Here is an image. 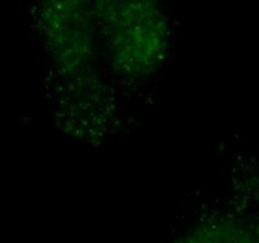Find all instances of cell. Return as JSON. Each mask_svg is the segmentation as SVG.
Returning <instances> with one entry per match:
<instances>
[{"mask_svg":"<svg viewBox=\"0 0 259 243\" xmlns=\"http://www.w3.org/2000/svg\"><path fill=\"white\" fill-rule=\"evenodd\" d=\"M34 20L46 52L61 78L71 85L90 81L100 50L93 4L43 3L35 10Z\"/></svg>","mask_w":259,"mask_h":243,"instance_id":"cell-2","label":"cell"},{"mask_svg":"<svg viewBox=\"0 0 259 243\" xmlns=\"http://www.w3.org/2000/svg\"><path fill=\"white\" fill-rule=\"evenodd\" d=\"M179 243H259V222L234 214L214 215L190 228Z\"/></svg>","mask_w":259,"mask_h":243,"instance_id":"cell-3","label":"cell"},{"mask_svg":"<svg viewBox=\"0 0 259 243\" xmlns=\"http://www.w3.org/2000/svg\"><path fill=\"white\" fill-rule=\"evenodd\" d=\"M93 4L99 48L111 71L124 81H142L162 67L172 39L171 20L153 2Z\"/></svg>","mask_w":259,"mask_h":243,"instance_id":"cell-1","label":"cell"}]
</instances>
